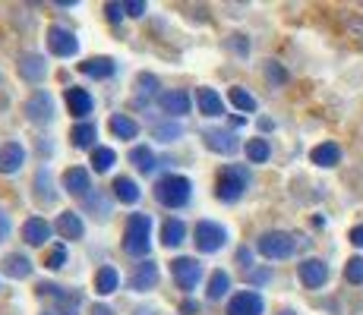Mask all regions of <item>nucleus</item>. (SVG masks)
<instances>
[{"mask_svg": "<svg viewBox=\"0 0 363 315\" xmlns=\"http://www.w3.org/2000/svg\"><path fill=\"white\" fill-rule=\"evenodd\" d=\"M193 183L186 177H177V173H167L155 183V199L162 202L164 208H184L190 202Z\"/></svg>", "mask_w": 363, "mask_h": 315, "instance_id": "f257e3e1", "label": "nucleus"}, {"mask_svg": "<svg viewBox=\"0 0 363 315\" xmlns=\"http://www.w3.org/2000/svg\"><path fill=\"white\" fill-rule=\"evenodd\" d=\"M152 246V218L149 214H130L127 234H123V249L127 256H145Z\"/></svg>", "mask_w": 363, "mask_h": 315, "instance_id": "f03ea898", "label": "nucleus"}, {"mask_svg": "<svg viewBox=\"0 0 363 315\" xmlns=\"http://www.w3.org/2000/svg\"><path fill=\"white\" fill-rule=\"evenodd\" d=\"M250 186V171L240 164H228L225 171L218 173V183H215V195L221 202H237Z\"/></svg>", "mask_w": 363, "mask_h": 315, "instance_id": "7ed1b4c3", "label": "nucleus"}, {"mask_svg": "<svg viewBox=\"0 0 363 315\" xmlns=\"http://www.w3.org/2000/svg\"><path fill=\"white\" fill-rule=\"evenodd\" d=\"M294 246H297V240L288 230H265L259 236V243H256L259 256L265 258H288V256H294Z\"/></svg>", "mask_w": 363, "mask_h": 315, "instance_id": "20e7f679", "label": "nucleus"}, {"mask_svg": "<svg viewBox=\"0 0 363 315\" xmlns=\"http://www.w3.org/2000/svg\"><path fill=\"white\" fill-rule=\"evenodd\" d=\"M193 236H196V240H193L196 243V249L206 252V256L225 249V243H228V230L221 227V224H215V221H199L196 230H193Z\"/></svg>", "mask_w": 363, "mask_h": 315, "instance_id": "39448f33", "label": "nucleus"}, {"mask_svg": "<svg viewBox=\"0 0 363 315\" xmlns=\"http://www.w3.org/2000/svg\"><path fill=\"white\" fill-rule=\"evenodd\" d=\"M171 271H174V281H177L180 290H196V284L202 281V265L196 262V258H186V256H180V258H174L171 262Z\"/></svg>", "mask_w": 363, "mask_h": 315, "instance_id": "423d86ee", "label": "nucleus"}, {"mask_svg": "<svg viewBox=\"0 0 363 315\" xmlns=\"http://www.w3.org/2000/svg\"><path fill=\"white\" fill-rule=\"evenodd\" d=\"M38 297H54L57 315H79V306H82L79 293L64 290V287H57V284H38Z\"/></svg>", "mask_w": 363, "mask_h": 315, "instance_id": "0eeeda50", "label": "nucleus"}, {"mask_svg": "<svg viewBox=\"0 0 363 315\" xmlns=\"http://www.w3.org/2000/svg\"><path fill=\"white\" fill-rule=\"evenodd\" d=\"M48 47H51L54 57H76L79 54V38L64 25H51L48 29Z\"/></svg>", "mask_w": 363, "mask_h": 315, "instance_id": "6e6552de", "label": "nucleus"}, {"mask_svg": "<svg viewBox=\"0 0 363 315\" xmlns=\"http://www.w3.org/2000/svg\"><path fill=\"white\" fill-rule=\"evenodd\" d=\"M300 281H303V287H310V290H319L325 281H329V265L323 262V258H303L297 268Z\"/></svg>", "mask_w": 363, "mask_h": 315, "instance_id": "1a4fd4ad", "label": "nucleus"}, {"mask_svg": "<svg viewBox=\"0 0 363 315\" xmlns=\"http://www.w3.org/2000/svg\"><path fill=\"white\" fill-rule=\"evenodd\" d=\"M265 309V299L256 290H240L231 297L228 303V315H262Z\"/></svg>", "mask_w": 363, "mask_h": 315, "instance_id": "9d476101", "label": "nucleus"}, {"mask_svg": "<svg viewBox=\"0 0 363 315\" xmlns=\"http://www.w3.org/2000/svg\"><path fill=\"white\" fill-rule=\"evenodd\" d=\"M26 117L32 123H51L54 120V98L48 92H35L29 101H26Z\"/></svg>", "mask_w": 363, "mask_h": 315, "instance_id": "9b49d317", "label": "nucleus"}, {"mask_svg": "<svg viewBox=\"0 0 363 315\" xmlns=\"http://www.w3.org/2000/svg\"><path fill=\"white\" fill-rule=\"evenodd\" d=\"M26 164V149L19 142H4L0 145V173H19Z\"/></svg>", "mask_w": 363, "mask_h": 315, "instance_id": "f8f14e48", "label": "nucleus"}, {"mask_svg": "<svg viewBox=\"0 0 363 315\" xmlns=\"http://www.w3.org/2000/svg\"><path fill=\"white\" fill-rule=\"evenodd\" d=\"M19 76H23L26 82H41L48 76V63H45V54H23L19 57Z\"/></svg>", "mask_w": 363, "mask_h": 315, "instance_id": "ddd939ff", "label": "nucleus"}, {"mask_svg": "<svg viewBox=\"0 0 363 315\" xmlns=\"http://www.w3.org/2000/svg\"><path fill=\"white\" fill-rule=\"evenodd\" d=\"M202 139H206V145L212 151H218V155H234V151L240 149L237 136L234 132H228V130H206L202 132Z\"/></svg>", "mask_w": 363, "mask_h": 315, "instance_id": "4468645a", "label": "nucleus"}, {"mask_svg": "<svg viewBox=\"0 0 363 315\" xmlns=\"http://www.w3.org/2000/svg\"><path fill=\"white\" fill-rule=\"evenodd\" d=\"M64 189L69 195H79V199H86L89 189H92V177H89L86 167H69L64 173Z\"/></svg>", "mask_w": 363, "mask_h": 315, "instance_id": "2eb2a0df", "label": "nucleus"}, {"mask_svg": "<svg viewBox=\"0 0 363 315\" xmlns=\"http://www.w3.org/2000/svg\"><path fill=\"white\" fill-rule=\"evenodd\" d=\"M155 284H158V265H155V262H143V265H136V271L130 275V287H133L136 293L152 290Z\"/></svg>", "mask_w": 363, "mask_h": 315, "instance_id": "dca6fc26", "label": "nucleus"}, {"mask_svg": "<svg viewBox=\"0 0 363 315\" xmlns=\"http://www.w3.org/2000/svg\"><path fill=\"white\" fill-rule=\"evenodd\" d=\"M92 95H89V88H82V86H69L67 88V108H69V114L73 117H86V114H92Z\"/></svg>", "mask_w": 363, "mask_h": 315, "instance_id": "f3484780", "label": "nucleus"}, {"mask_svg": "<svg viewBox=\"0 0 363 315\" xmlns=\"http://www.w3.org/2000/svg\"><path fill=\"white\" fill-rule=\"evenodd\" d=\"M158 104L167 117H184L190 114V95L186 92H162L158 95Z\"/></svg>", "mask_w": 363, "mask_h": 315, "instance_id": "a211bd4d", "label": "nucleus"}, {"mask_svg": "<svg viewBox=\"0 0 363 315\" xmlns=\"http://www.w3.org/2000/svg\"><path fill=\"white\" fill-rule=\"evenodd\" d=\"M23 240L29 243V246H45V243L51 240V224L45 218H29L23 227Z\"/></svg>", "mask_w": 363, "mask_h": 315, "instance_id": "6ab92c4d", "label": "nucleus"}, {"mask_svg": "<svg viewBox=\"0 0 363 315\" xmlns=\"http://www.w3.org/2000/svg\"><path fill=\"white\" fill-rule=\"evenodd\" d=\"M35 195H38V202H45V205H51L54 199H57V193H54V177H51V167H38V173H35Z\"/></svg>", "mask_w": 363, "mask_h": 315, "instance_id": "aec40b11", "label": "nucleus"}, {"mask_svg": "<svg viewBox=\"0 0 363 315\" xmlns=\"http://www.w3.org/2000/svg\"><path fill=\"white\" fill-rule=\"evenodd\" d=\"M196 104H199V110H202L206 117H221V114H225L221 95L215 92V88H206V86H202L199 92H196Z\"/></svg>", "mask_w": 363, "mask_h": 315, "instance_id": "412c9836", "label": "nucleus"}, {"mask_svg": "<svg viewBox=\"0 0 363 315\" xmlns=\"http://www.w3.org/2000/svg\"><path fill=\"white\" fill-rule=\"evenodd\" d=\"M310 161L316 167H338L341 164V149L335 142H323L310 151Z\"/></svg>", "mask_w": 363, "mask_h": 315, "instance_id": "4be33fe9", "label": "nucleus"}, {"mask_svg": "<svg viewBox=\"0 0 363 315\" xmlns=\"http://www.w3.org/2000/svg\"><path fill=\"white\" fill-rule=\"evenodd\" d=\"M57 234L64 236V240H82V234H86V227H82L79 214L76 212H64L57 218Z\"/></svg>", "mask_w": 363, "mask_h": 315, "instance_id": "5701e85b", "label": "nucleus"}, {"mask_svg": "<svg viewBox=\"0 0 363 315\" xmlns=\"http://www.w3.org/2000/svg\"><path fill=\"white\" fill-rule=\"evenodd\" d=\"M79 69L86 76H95V79H108V76H114V60L111 57H92V60H86V63H79Z\"/></svg>", "mask_w": 363, "mask_h": 315, "instance_id": "b1692460", "label": "nucleus"}, {"mask_svg": "<svg viewBox=\"0 0 363 315\" xmlns=\"http://www.w3.org/2000/svg\"><path fill=\"white\" fill-rule=\"evenodd\" d=\"M228 290H231V275H228V271H215L212 277H208V299H212V303H218V299H225L228 297Z\"/></svg>", "mask_w": 363, "mask_h": 315, "instance_id": "393cba45", "label": "nucleus"}, {"mask_svg": "<svg viewBox=\"0 0 363 315\" xmlns=\"http://www.w3.org/2000/svg\"><path fill=\"white\" fill-rule=\"evenodd\" d=\"M4 275H10V277H29L32 275V262L26 256H19V252H10V256L4 258Z\"/></svg>", "mask_w": 363, "mask_h": 315, "instance_id": "a878e982", "label": "nucleus"}, {"mask_svg": "<svg viewBox=\"0 0 363 315\" xmlns=\"http://www.w3.org/2000/svg\"><path fill=\"white\" fill-rule=\"evenodd\" d=\"M69 139H73L76 149H92L95 139H99V126L95 123H79V126H73Z\"/></svg>", "mask_w": 363, "mask_h": 315, "instance_id": "bb28decb", "label": "nucleus"}, {"mask_svg": "<svg viewBox=\"0 0 363 315\" xmlns=\"http://www.w3.org/2000/svg\"><path fill=\"white\" fill-rule=\"evenodd\" d=\"M184 236H186L184 221H177V218L164 221V227H162V243H164L167 249H171V246H180V243H184Z\"/></svg>", "mask_w": 363, "mask_h": 315, "instance_id": "cd10ccee", "label": "nucleus"}, {"mask_svg": "<svg viewBox=\"0 0 363 315\" xmlns=\"http://www.w3.org/2000/svg\"><path fill=\"white\" fill-rule=\"evenodd\" d=\"M117 284H121V275H117L111 265H104V268H99V275H95V290L101 293V297H108V293L117 290Z\"/></svg>", "mask_w": 363, "mask_h": 315, "instance_id": "c85d7f7f", "label": "nucleus"}, {"mask_svg": "<svg viewBox=\"0 0 363 315\" xmlns=\"http://www.w3.org/2000/svg\"><path fill=\"white\" fill-rule=\"evenodd\" d=\"M111 132H114L117 139H136L139 126H136V120H130L127 114H114L111 117Z\"/></svg>", "mask_w": 363, "mask_h": 315, "instance_id": "c756f323", "label": "nucleus"}, {"mask_svg": "<svg viewBox=\"0 0 363 315\" xmlns=\"http://www.w3.org/2000/svg\"><path fill=\"white\" fill-rule=\"evenodd\" d=\"M114 199H121V202H127V205H133V202H139V186L133 183L130 177H117L114 180Z\"/></svg>", "mask_w": 363, "mask_h": 315, "instance_id": "7c9ffc66", "label": "nucleus"}, {"mask_svg": "<svg viewBox=\"0 0 363 315\" xmlns=\"http://www.w3.org/2000/svg\"><path fill=\"white\" fill-rule=\"evenodd\" d=\"M130 161H133V167H136V171H143V173H152L158 167L152 149H145V145H136V149L130 151Z\"/></svg>", "mask_w": 363, "mask_h": 315, "instance_id": "2f4dec72", "label": "nucleus"}, {"mask_svg": "<svg viewBox=\"0 0 363 315\" xmlns=\"http://www.w3.org/2000/svg\"><path fill=\"white\" fill-rule=\"evenodd\" d=\"M231 104L237 110H243V114H256V108H259V101H256V98L250 95L247 88H240V86L231 88Z\"/></svg>", "mask_w": 363, "mask_h": 315, "instance_id": "473e14b6", "label": "nucleus"}, {"mask_svg": "<svg viewBox=\"0 0 363 315\" xmlns=\"http://www.w3.org/2000/svg\"><path fill=\"white\" fill-rule=\"evenodd\" d=\"M114 149H104V145H95L92 149V167H95V173H108L111 167H114Z\"/></svg>", "mask_w": 363, "mask_h": 315, "instance_id": "72a5a7b5", "label": "nucleus"}, {"mask_svg": "<svg viewBox=\"0 0 363 315\" xmlns=\"http://www.w3.org/2000/svg\"><path fill=\"white\" fill-rule=\"evenodd\" d=\"M272 155V149H269V142L265 139H250L247 142V158L253 161V164H265Z\"/></svg>", "mask_w": 363, "mask_h": 315, "instance_id": "f704fd0d", "label": "nucleus"}, {"mask_svg": "<svg viewBox=\"0 0 363 315\" xmlns=\"http://www.w3.org/2000/svg\"><path fill=\"white\" fill-rule=\"evenodd\" d=\"M136 95L139 98H145V101H149V98H155L158 95V79L152 73H139L136 76Z\"/></svg>", "mask_w": 363, "mask_h": 315, "instance_id": "c9c22d12", "label": "nucleus"}, {"mask_svg": "<svg viewBox=\"0 0 363 315\" xmlns=\"http://www.w3.org/2000/svg\"><path fill=\"white\" fill-rule=\"evenodd\" d=\"M180 136H184V126H180L177 120H167L162 126H155V139H158V142H177Z\"/></svg>", "mask_w": 363, "mask_h": 315, "instance_id": "e433bc0d", "label": "nucleus"}, {"mask_svg": "<svg viewBox=\"0 0 363 315\" xmlns=\"http://www.w3.org/2000/svg\"><path fill=\"white\" fill-rule=\"evenodd\" d=\"M64 265H67V246H64V243H57V246L48 249V256H45V268L57 271V268H64Z\"/></svg>", "mask_w": 363, "mask_h": 315, "instance_id": "4c0bfd02", "label": "nucleus"}, {"mask_svg": "<svg viewBox=\"0 0 363 315\" xmlns=\"http://www.w3.org/2000/svg\"><path fill=\"white\" fill-rule=\"evenodd\" d=\"M345 277H347L351 284H363V258H360V256L347 258V265H345Z\"/></svg>", "mask_w": 363, "mask_h": 315, "instance_id": "58836bf2", "label": "nucleus"}, {"mask_svg": "<svg viewBox=\"0 0 363 315\" xmlns=\"http://www.w3.org/2000/svg\"><path fill=\"white\" fill-rule=\"evenodd\" d=\"M228 47H231L234 54H240V57H247V54H250V41H247V35H231V38H228Z\"/></svg>", "mask_w": 363, "mask_h": 315, "instance_id": "ea45409f", "label": "nucleus"}, {"mask_svg": "<svg viewBox=\"0 0 363 315\" xmlns=\"http://www.w3.org/2000/svg\"><path fill=\"white\" fill-rule=\"evenodd\" d=\"M104 13H108V19H111V23H121V19L127 16V10H123V4H108V6H104Z\"/></svg>", "mask_w": 363, "mask_h": 315, "instance_id": "a19ab883", "label": "nucleus"}, {"mask_svg": "<svg viewBox=\"0 0 363 315\" xmlns=\"http://www.w3.org/2000/svg\"><path fill=\"white\" fill-rule=\"evenodd\" d=\"M123 10H127V16H145V0H127Z\"/></svg>", "mask_w": 363, "mask_h": 315, "instance_id": "79ce46f5", "label": "nucleus"}, {"mask_svg": "<svg viewBox=\"0 0 363 315\" xmlns=\"http://www.w3.org/2000/svg\"><path fill=\"white\" fill-rule=\"evenodd\" d=\"M265 76H269L272 82H284V79H288V73H284L278 63H269V67H265Z\"/></svg>", "mask_w": 363, "mask_h": 315, "instance_id": "37998d69", "label": "nucleus"}, {"mask_svg": "<svg viewBox=\"0 0 363 315\" xmlns=\"http://www.w3.org/2000/svg\"><path fill=\"white\" fill-rule=\"evenodd\" d=\"M6 236H10V218H6V212L0 208V243H4Z\"/></svg>", "mask_w": 363, "mask_h": 315, "instance_id": "c03bdc74", "label": "nucleus"}, {"mask_svg": "<svg viewBox=\"0 0 363 315\" xmlns=\"http://www.w3.org/2000/svg\"><path fill=\"white\" fill-rule=\"evenodd\" d=\"M351 243H354L357 249H363V224H357V227L351 230Z\"/></svg>", "mask_w": 363, "mask_h": 315, "instance_id": "a18cd8bd", "label": "nucleus"}, {"mask_svg": "<svg viewBox=\"0 0 363 315\" xmlns=\"http://www.w3.org/2000/svg\"><path fill=\"white\" fill-rule=\"evenodd\" d=\"M269 271H253V275H250V281H256V284H262V281H269Z\"/></svg>", "mask_w": 363, "mask_h": 315, "instance_id": "49530a36", "label": "nucleus"}, {"mask_svg": "<svg viewBox=\"0 0 363 315\" xmlns=\"http://www.w3.org/2000/svg\"><path fill=\"white\" fill-rule=\"evenodd\" d=\"M180 312H186V315H193V312H199V306L196 303H184V309Z\"/></svg>", "mask_w": 363, "mask_h": 315, "instance_id": "de8ad7c7", "label": "nucleus"}, {"mask_svg": "<svg viewBox=\"0 0 363 315\" xmlns=\"http://www.w3.org/2000/svg\"><path fill=\"white\" fill-rule=\"evenodd\" d=\"M92 315H114V312H111L108 306H95V309H92Z\"/></svg>", "mask_w": 363, "mask_h": 315, "instance_id": "09e8293b", "label": "nucleus"}, {"mask_svg": "<svg viewBox=\"0 0 363 315\" xmlns=\"http://www.w3.org/2000/svg\"><path fill=\"white\" fill-rule=\"evenodd\" d=\"M237 258H240V262H243V268H247V265H250V252H247V249H240V256H237Z\"/></svg>", "mask_w": 363, "mask_h": 315, "instance_id": "8fccbe9b", "label": "nucleus"}, {"mask_svg": "<svg viewBox=\"0 0 363 315\" xmlns=\"http://www.w3.org/2000/svg\"><path fill=\"white\" fill-rule=\"evenodd\" d=\"M278 315H297V312H291V309H284V312H278Z\"/></svg>", "mask_w": 363, "mask_h": 315, "instance_id": "3c124183", "label": "nucleus"}]
</instances>
